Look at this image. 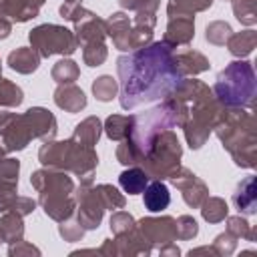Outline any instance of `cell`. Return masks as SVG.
Returning a JSON list of instances; mask_svg holds the SVG:
<instances>
[{
	"label": "cell",
	"instance_id": "obj_12",
	"mask_svg": "<svg viewBox=\"0 0 257 257\" xmlns=\"http://www.w3.org/2000/svg\"><path fill=\"white\" fill-rule=\"evenodd\" d=\"M30 185L38 193V199L74 193V181L68 177L66 171H56V169H46V167L30 175Z\"/></svg>",
	"mask_w": 257,
	"mask_h": 257
},
{
	"label": "cell",
	"instance_id": "obj_38",
	"mask_svg": "<svg viewBox=\"0 0 257 257\" xmlns=\"http://www.w3.org/2000/svg\"><path fill=\"white\" fill-rule=\"evenodd\" d=\"M108 56V48L104 44V40H96V42H86L82 44V60L86 66L96 68L100 66Z\"/></svg>",
	"mask_w": 257,
	"mask_h": 257
},
{
	"label": "cell",
	"instance_id": "obj_30",
	"mask_svg": "<svg viewBox=\"0 0 257 257\" xmlns=\"http://www.w3.org/2000/svg\"><path fill=\"white\" fill-rule=\"evenodd\" d=\"M0 233L4 237V243H16L20 239H24V223L22 217L14 211H6L0 217Z\"/></svg>",
	"mask_w": 257,
	"mask_h": 257
},
{
	"label": "cell",
	"instance_id": "obj_32",
	"mask_svg": "<svg viewBox=\"0 0 257 257\" xmlns=\"http://www.w3.org/2000/svg\"><path fill=\"white\" fill-rule=\"evenodd\" d=\"M50 76H52V80H54L56 84H70V82L78 80L80 68H78V64H76L72 58L62 56V58L52 66Z\"/></svg>",
	"mask_w": 257,
	"mask_h": 257
},
{
	"label": "cell",
	"instance_id": "obj_46",
	"mask_svg": "<svg viewBox=\"0 0 257 257\" xmlns=\"http://www.w3.org/2000/svg\"><path fill=\"white\" fill-rule=\"evenodd\" d=\"M237 241H239V239H237L235 235H231L229 231H225V233H219V235L213 239V249H215V253H217L219 257H229V255L235 253Z\"/></svg>",
	"mask_w": 257,
	"mask_h": 257
},
{
	"label": "cell",
	"instance_id": "obj_23",
	"mask_svg": "<svg viewBox=\"0 0 257 257\" xmlns=\"http://www.w3.org/2000/svg\"><path fill=\"white\" fill-rule=\"evenodd\" d=\"M74 36L78 46L86 44V42H96V40H104L106 38V30H104V20L98 18L94 12H90L88 16H84L82 20L74 22Z\"/></svg>",
	"mask_w": 257,
	"mask_h": 257
},
{
	"label": "cell",
	"instance_id": "obj_29",
	"mask_svg": "<svg viewBox=\"0 0 257 257\" xmlns=\"http://www.w3.org/2000/svg\"><path fill=\"white\" fill-rule=\"evenodd\" d=\"M133 120H135V114H110L104 120L102 131L110 141L120 143V141L128 139V135L133 131Z\"/></svg>",
	"mask_w": 257,
	"mask_h": 257
},
{
	"label": "cell",
	"instance_id": "obj_13",
	"mask_svg": "<svg viewBox=\"0 0 257 257\" xmlns=\"http://www.w3.org/2000/svg\"><path fill=\"white\" fill-rule=\"evenodd\" d=\"M151 253L153 247L143 239L137 227L126 233L114 235V239H104V243L98 247V255H106V257H116V255L135 257V255H151Z\"/></svg>",
	"mask_w": 257,
	"mask_h": 257
},
{
	"label": "cell",
	"instance_id": "obj_21",
	"mask_svg": "<svg viewBox=\"0 0 257 257\" xmlns=\"http://www.w3.org/2000/svg\"><path fill=\"white\" fill-rule=\"evenodd\" d=\"M38 205L42 207L44 215L56 223L66 221L74 215L76 209V201L74 195H54V197H46V199H38Z\"/></svg>",
	"mask_w": 257,
	"mask_h": 257
},
{
	"label": "cell",
	"instance_id": "obj_34",
	"mask_svg": "<svg viewBox=\"0 0 257 257\" xmlns=\"http://www.w3.org/2000/svg\"><path fill=\"white\" fill-rule=\"evenodd\" d=\"M94 191L98 193V197H100V201H102V205H104L106 211L124 209L126 199H124V195L116 187H112L108 183H100V185H94Z\"/></svg>",
	"mask_w": 257,
	"mask_h": 257
},
{
	"label": "cell",
	"instance_id": "obj_31",
	"mask_svg": "<svg viewBox=\"0 0 257 257\" xmlns=\"http://www.w3.org/2000/svg\"><path fill=\"white\" fill-rule=\"evenodd\" d=\"M199 209H201V217H203L207 223H211V225L225 221V217L229 215V205H227V201L221 199V197H207V199L201 203Z\"/></svg>",
	"mask_w": 257,
	"mask_h": 257
},
{
	"label": "cell",
	"instance_id": "obj_42",
	"mask_svg": "<svg viewBox=\"0 0 257 257\" xmlns=\"http://www.w3.org/2000/svg\"><path fill=\"white\" fill-rule=\"evenodd\" d=\"M84 233H86V229L76 221V217H74V215H72L70 219H66V221H60V223H58V235H60L64 241H68V243L82 241Z\"/></svg>",
	"mask_w": 257,
	"mask_h": 257
},
{
	"label": "cell",
	"instance_id": "obj_14",
	"mask_svg": "<svg viewBox=\"0 0 257 257\" xmlns=\"http://www.w3.org/2000/svg\"><path fill=\"white\" fill-rule=\"evenodd\" d=\"M137 229L143 235V239L155 249H159L165 243L177 241V221L171 215L161 217H143L137 221Z\"/></svg>",
	"mask_w": 257,
	"mask_h": 257
},
{
	"label": "cell",
	"instance_id": "obj_3",
	"mask_svg": "<svg viewBox=\"0 0 257 257\" xmlns=\"http://www.w3.org/2000/svg\"><path fill=\"white\" fill-rule=\"evenodd\" d=\"M213 133L233 163L241 169L257 167V122L247 108H225L219 114Z\"/></svg>",
	"mask_w": 257,
	"mask_h": 257
},
{
	"label": "cell",
	"instance_id": "obj_37",
	"mask_svg": "<svg viewBox=\"0 0 257 257\" xmlns=\"http://www.w3.org/2000/svg\"><path fill=\"white\" fill-rule=\"evenodd\" d=\"M213 6V0H171L167 6V16L169 14H197L205 12Z\"/></svg>",
	"mask_w": 257,
	"mask_h": 257
},
{
	"label": "cell",
	"instance_id": "obj_57",
	"mask_svg": "<svg viewBox=\"0 0 257 257\" xmlns=\"http://www.w3.org/2000/svg\"><path fill=\"white\" fill-rule=\"evenodd\" d=\"M0 76H2V60H0Z\"/></svg>",
	"mask_w": 257,
	"mask_h": 257
},
{
	"label": "cell",
	"instance_id": "obj_49",
	"mask_svg": "<svg viewBox=\"0 0 257 257\" xmlns=\"http://www.w3.org/2000/svg\"><path fill=\"white\" fill-rule=\"evenodd\" d=\"M18 173H20V161L18 159H12L8 155L0 159V179L18 181Z\"/></svg>",
	"mask_w": 257,
	"mask_h": 257
},
{
	"label": "cell",
	"instance_id": "obj_22",
	"mask_svg": "<svg viewBox=\"0 0 257 257\" xmlns=\"http://www.w3.org/2000/svg\"><path fill=\"white\" fill-rule=\"evenodd\" d=\"M175 62H177V68H179L181 76H197V74L211 68L209 58L203 52L187 48V46L183 50L175 52Z\"/></svg>",
	"mask_w": 257,
	"mask_h": 257
},
{
	"label": "cell",
	"instance_id": "obj_48",
	"mask_svg": "<svg viewBox=\"0 0 257 257\" xmlns=\"http://www.w3.org/2000/svg\"><path fill=\"white\" fill-rule=\"evenodd\" d=\"M120 8L122 10H128V12H155L157 14V8L161 4V0H118Z\"/></svg>",
	"mask_w": 257,
	"mask_h": 257
},
{
	"label": "cell",
	"instance_id": "obj_20",
	"mask_svg": "<svg viewBox=\"0 0 257 257\" xmlns=\"http://www.w3.org/2000/svg\"><path fill=\"white\" fill-rule=\"evenodd\" d=\"M52 98H54V104L60 110L70 112V114L80 112L82 108H86V94L74 82H70V84H58L56 90H54V94H52Z\"/></svg>",
	"mask_w": 257,
	"mask_h": 257
},
{
	"label": "cell",
	"instance_id": "obj_18",
	"mask_svg": "<svg viewBox=\"0 0 257 257\" xmlns=\"http://www.w3.org/2000/svg\"><path fill=\"white\" fill-rule=\"evenodd\" d=\"M46 0H0V16L10 22L24 24L40 14V8Z\"/></svg>",
	"mask_w": 257,
	"mask_h": 257
},
{
	"label": "cell",
	"instance_id": "obj_44",
	"mask_svg": "<svg viewBox=\"0 0 257 257\" xmlns=\"http://www.w3.org/2000/svg\"><path fill=\"white\" fill-rule=\"evenodd\" d=\"M16 197H18V181L0 179V213L10 211Z\"/></svg>",
	"mask_w": 257,
	"mask_h": 257
},
{
	"label": "cell",
	"instance_id": "obj_40",
	"mask_svg": "<svg viewBox=\"0 0 257 257\" xmlns=\"http://www.w3.org/2000/svg\"><path fill=\"white\" fill-rule=\"evenodd\" d=\"M235 18L245 26L257 24V0H231Z\"/></svg>",
	"mask_w": 257,
	"mask_h": 257
},
{
	"label": "cell",
	"instance_id": "obj_19",
	"mask_svg": "<svg viewBox=\"0 0 257 257\" xmlns=\"http://www.w3.org/2000/svg\"><path fill=\"white\" fill-rule=\"evenodd\" d=\"M231 201H233V207L239 211V215H255L257 213V179L249 175L241 183H237Z\"/></svg>",
	"mask_w": 257,
	"mask_h": 257
},
{
	"label": "cell",
	"instance_id": "obj_27",
	"mask_svg": "<svg viewBox=\"0 0 257 257\" xmlns=\"http://www.w3.org/2000/svg\"><path fill=\"white\" fill-rule=\"evenodd\" d=\"M225 46L235 58H247L257 46V32L253 28L241 30V32H233L229 36V40L225 42Z\"/></svg>",
	"mask_w": 257,
	"mask_h": 257
},
{
	"label": "cell",
	"instance_id": "obj_53",
	"mask_svg": "<svg viewBox=\"0 0 257 257\" xmlns=\"http://www.w3.org/2000/svg\"><path fill=\"white\" fill-rule=\"evenodd\" d=\"M12 32V22L4 16H0V40H6Z\"/></svg>",
	"mask_w": 257,
	"mask_h": 257
},
{
	"label": "cell",
	"instance_id": "obj_56",
	"mask_svg": "<svg viewBox=\"0 0 257 257\" xmlns=\"http://www.w3.org/2000/svg\"><path fill=\"white\" fill-rule=\"evenodd\" d=\"M0 243H4V237H2V233H0Z\"/></svg>",
	"mask_w": 257,
	"mask_h": 257
},
{
	"label": "cell",
	"instance_id": "obj_2",
	"mask_svg": "<svg viewBox=\"0 0 257 257\" xmlns=\"http://www.w3.org/2000/svg\"><path fill=\"white\" fill-rule=\"evenodd\" d=\"M169 98L177 100L185 108V122L181 124L187 145L193 151H199L213 133V126L223 112V106L213 96L209 84L197 78L183 76L179 84L171 90Z\"/></svg>",
	"mask_w": 257,
	"mask_h": 257
},
{
	"label": "cell",
	"instance_id": "obj_17",
	"mask_svg": "<svg viewBox=\"0 0 257 257\" xmlns=\"http://www.w3.org/2000/svg\"><path fill=\"white\" fill-rule=\"evenodd\" d=\"M104 30L106 36L112 38V44L116 50L120 52H131V34H133V20L131 16L120 10V12H112L106 20H104Z\"/></svg>",
	"mask_w": 257,
	"mask_h": 257
},
{
	"label": "cell",
	"instance_id": "obj_50",
	"mask_svg": "<svg viewBox=\"0 0 257 257\" xmlns=\"http://www.w3.org/2000/svg\"><path fill=\"white\" fill-rule=\"evenodd\" d=\"M8 255H10V257H24V255H36V257H38V255H40V249L34 247L32 243L20 239V241L8 245Z\"/></svg>",
	"mask_w": 257,
	"mask_h": 257
},
{
	"label": "cell",
	"instance_id": "obj_35",
	"mask_svg": "<svg viewBox=\"0 0 257 257\" xmlns=\"http://www.w3.org/2000/svg\"><path fill=\"white\" fill-rule=\"evenodd\" d=\"M225 231H229L231 235H235L237 239H243V241H255V237H257L255 229L241 215H233V217L227 215L225 217Z\"/></svg>",
	"mask_w": 257,
	"mask_h": 257
},
{
	"label": "cell",
	"instance_id": "obj_9",
	"mask_svg": "<svg viewBox=\"0 0 257 257\" xmlns=\"http://www.w3.org/2000/svg\"><path fill=\"white\" fill-rule=\"evenodd\" d=\"M74 201H76V209H74V217L76 221L86 229V231H94L100 227L102 217H104V205L98 197V193L94 191L92 179H80V185L74 187Z\"/></svg>",
	"mask_w": 257,
	"mask_h": 257
},
{
	"label": "cell",
	"instance_id": "obj_5",
	"mask_svg": "<svg viewBox=\"0 0 257 257\" xmlns=\"http://www.w3.org/2000/svg\"><path fill=\"white\" fill-rule=\"evenodd\" d=\"M38 161L46 169L66 171L78 179H92L98 167L94 147L80 145L72 137L66 141H44V145L38 149Z\"/></svg>",
	"mask_w": 257,
	"mask_h": 257
},
{
	"label": "cell",
	"instance_id": "obj_24",
	"mask_svg": "<svg viewBox=\"0 0 257 257\" xmlns=\"http://www.w3.org/2000/svg\"><path fill=\"white\" fill-rule=\"evenodd\" d=\"M40 60V54L32 46H18L8 54L6 64L18 74H32L38 70Z\"/></svg>",
	"mask_w": 257,
	"mask_h": 257
},
{
	"label": "cell",
	"instance_id": "obj_36",
	"mask_svg": "<svg viewBox=\"0 0 257 257\" xmlns=\"http://www.w3.org/2000/svg\"><path fill=\"white\" fill-rule=\"evenodd\" d=\"M22 100H24L22 88H20L16 82H12V80L0 76V106L14 108V106H20Z\"/></svg>",
	"mask_w": 257,
	"mask_h": 257
},
{
	"label": "cell",
	"instance_id": "obj_55",
	"mask_svg": "<svg viewBox=\"0 0 257 257\" xmlns=\"http://www.w3.org/2000/svg\"><path fill=\"white\" fill-rule=\"evenodd\" d=\"M64 2H82V0H64Z\"/></svg>",
	"mask_w": 257,
	"mask_h": 257
},
{
	"label": "cell",
	"instance_id": "obj_39",
	"mask_svg": "<svg viewBox=\"0 0 257 257\" xmlns=\"http://www.w3.org/2000/svg\"><path fill=\"white\" fill-rule=\"evenodd\" d=\"M231 34H233L231 24L223 22V20H213L205 28V40L209 44H215V46H225V42L229 40Z\"/></svg>",
	"mask_w": 257,
	"mask_h": 257
},
{
	"label": "cell",
	"instance_id": "obj_58",
	"mask_svg": "<svg viewBox=\"0 0 257 257\" xmlns=\"http://www.w3.org/2000/svg\"><path fill=\"white\" fill-rule=\"evenodd\" d=\"M223 2H231V0H223Z\"/></svg>",
	"mask_w": 257,
	"mask_h": 257
},
{
	"label": "cell",
	"instance_id": "obj_6",
	"mask_svg": "<svg viewBox=\"0 0 257 257\" xmlns=\"http://www.w3.org/2000/svg\"><path fill=\"white\" fill-rule=\"evenodd\" d=\"M181 159H183V147L177 135L171 128H167L153 139L151 147L147 149L141 161V167L149 173L151 179L165 181L181 165Z\"/></svg>",
	"mask_w": 257,
	"mask_h": 257
},
{
	"label": "cell",
	"instance_id": "obj_4",
	"mask_svg": "<svg viewBox=\"0 0 257 257\" xmlns=\"http://www.w3.org/2000/svg\"><path fill=\"white\" fill-rule=\"evenodd\" d=\"M211 90L221 106L251 110L255 106V96H257V78L253 64L243 58L229 62L217 74L215 86Z\"/></svg>",
	"mask_w": 257,
	"mask_h": 257
},
{
	"label": "cell",
	"instance_id": "obj_7",
	"mask_svg": "<svg viewBox=\"0 0 257 257\" xmlns=\"http://www.w3.org/2000/svg\"><path fill=\"white\" fill-rule=\"evenodd\" d=\"M177 126V116L171 108V104L163 98L161 104L141 112V114H135V120H133V131L128 135V139L133 141V145L139 149L141 157H145L147 149L151 147L153 139L167 131V128H173Z\"/></svg>",
	"mask_w": 257,
	"mask_h": 257
},
{
	"label": "cell",
	"instance_id": "obj_26",
	"mask_svg": "<svg viewBox=\"0 0 257 257\" xmlns=\"http://www.w3.org/2000/svg\"><path fill=\"white\" fill-rule=\"evenodd\" d=\"M149 181H151V177H149V173H147L141 165H133V167L124 169V171L118 175V185H120V189H122L124 193H128V195H139V193H143L145 187L149 185Z\"/></svg>",
	"mask_w": 257,
	"mask_h": 257
},
{
	"label": "cell",
	"instance_id": "obj_15",
	"mask_svg": "<svg viewBox=\"0 0 257 257\" xmlns=\"http://www.w3.org/2000/svg\"><path fill=\"white\" fill-rule=\"evenodd\" d=\"M195 38V14H169L163 40L173 48L189 46Z\"/></svg>",
	"mask_w": 257,
	"mask_h": 257
},
{
	"label": "cell",
	"instance_id": "obj_45",
	"mask_svg": "<svg viewBox=\"0 0 257 257\" xmlns=\"http://www.w3.org/2000/svg\"><path fill=\"white\" fill-rule=\"evenodd\" d=\"M177 221V239L181 241H189L195 239L199 235V223L195 221V217L191 215H181L175 219Z\"/></svg>",
	"mask_w": 257,
	"mask_h": 257
},
{
	"label": "cell",
	"instance_id": "obj_41",
	"mask_svg": "<svg viewBox=\"0 0 257 257\" xmlns=\"http://www.w3.org/2000/svg\"><path fill=\"white\" fill-rule=\"evenodd\" d=\"M114 155H116V161H118L120 165H124V167L141 165V161H143V157H141L139 149L133 145V141H131V139L120 141V143H118V147H116V151H114Z\"/></svg>",
	"mask_w": 257,
	"mask_h": 257
},
{
	"label": "cell",
	"instance_id": "obj_33",
	"mask_svg": "<svg viewBox=\"0 0 257 257\" xmlns=\"http://www.w3.org/2000/svg\"><path fill=\"white\" fill-rule=\"evenodd\" d=\"M92 94L100 102H110L112 98L118 96V80L112 78L110 74H102L92 80Z\"/></svg>",
	"mask_w": 257,
	"mask_h": 257
},
{
	"label": "cell",
	"instance_id": "obj_1",
	"mask_svg": "<svg viewBox=\"0 0 257 257\" xmlns=\"http://www.w3.org/2000/svg\"><path fill=\"white\" fill-rule=\"evenodd\" d=\"M116 74L118 102L124 110L167 98L183 78L175 62V48L165 40L118 56Z\"/></svg>",
	"mask_w": 257,
	"mask_h": 257
},
{
	"label": "cell",
	"instance_id": "obj_54",
	"mask_svg": "<svg viewBox=\"0 0 257 257\" xmlns=\"http://www.w3.org/2000/svg\"><path fill=\"white\" fill-rule=\"evenodd\" d=\"M197 255H215V257H217L213 245H211V247H209V245H203V247H197V249H191V251H189V257H197Z\"/></svg>",
	"mask_w": 257,
	"mask_h": 257
},
{
	"label": "cell",
	"instance_id": "obj_51",
	"mask_svg": "<svg viewBox=\"0 0 257 257\" xmlns=\"http://www.w3.org/2000/svg\"><path fill=\"white\" fill-rule=\"evenodd\" d=\"M36 205H38V201L30 199V197H24V195H18V197H16V201L12 203L10 211L18 213L20 217H26V215H30V213L36 209Z\"/></svg>",
	"mask_w": 257,
	"mask_h": 257
},
{
	"label": "cell",
	"instance_id": "obj_10",
	"mask_svg": "<svg viewBox=\"0 0 257 257\" xmlns=\"http://www.w3.org/2000/svg\"><path fill=\"white\" fill-rule=\"evenodd\" d=\"M32 141L30 126L24 114L18 112H0V145L10 155L24 151Z\"/></svg>",
	"mask_w": 257,
	"mask_h": 257
},
{
	"label": "cell",
	"instance_id": "obj_25",
	"mask_svg": "<svg viewBox=\"0 0 257 257\" xmlns=\"http://www.w3.org/2000/svg\"><path fill=\"white\" fill-rule=\"evenodd\" d=\"M169 203H171L169 187L163 181H159V179L149 181V185L143 191V205H145V209L151 211V213H161V211H165L169 207Z\"/></svg>",
	"mask_w": 257,
	"mask_h": 257
},
{
	"label": "cell",
	"instance_id": "obj_28",
	"mask_svg": "<svg viewBox=\"0 0 257 257\" xmlns=\"http://www.w3.org/2000/svg\"><path fill=\"white\" fill-rule=\"evenodd\" d=\"M102 135V122L98 116H86L84 120H80L76 126H74V133H72V139L80 145H86V147H94L98 143Z\"/></svg>",
	"mask_w": 257,
	"mask_h": 257
},
{
	"label": "cell",
	"instance_id": "obj_11",
	"mask_svg": "<svg viewBox=\"0 0 257 257\" xmlns=\"http://www.w3.org/2000/svg\"><path fill=\"white\" fill-rule=\"evenodd\" d=\"M167 181H171V185L181 191L185 205L191 207V209H199L201 203L209 197V187H207V183H205L203 179H199L191 169H187V167H183V165H179V167L169 175Z\"/></svg>",
	"mask_w": 257,
	"mask_h": 257
},
{
	"label": "cell",
	"instance_id": "obj_47",
	"mask_svg": "<svg viewBox=\"0 0 257 257\" xmlns=\"http://www.w3.org/2000/svg\"><path fill=\"white\" fill-rule=\"evenodd\" d=\"M92 10H88V8H84L80 2H62L60 4V8H58V14L64 18V20H68V22H78V20H82L84 16H88Z\"/></svg>",
	"mask_w": 257,
	"mask_h": 257
},
{
	"label": "cell",
	"instance_id": "obj_52",
	"mask_svg": "<svg viewBox=\"0 0 257 257\" xmlns=\"http://www.w3.org/2000/svg\"><path fill=\"white\" fill-rule=\"evenodd\" d=\"M159 255H161V257H167V255L179 257V255H181V249L175 245V241H171V243H165V245L159 247Z\"/></svg>",
	"mask_w": 257,
	"mask_h": 257
},
{
	"label": "cell",
	"instance_id": "obj_8",
	"mask_svg": "<svg viewBox=\"0 0 257 257\" xmlns=\"http://www.w3.org/2000/svg\"><path fill=\"white\" fill-rule=\"evenodd\" d=\"M30 46L40 54V58H50L54 54L58 56H70L76 52L78 42L72 30L60 24H38L28 32Z\"/></svg>",
	"mask_w": 257,
	"mask_h": 257
},
{
	"label": "cell",
	"instance_id": "obj_16",
	"mask_svg": "<svg viewBox=\"0 0 257 257\" xmlns=\"http://www.w3.org/2000/svg\"><path fill=\"white\" fill-rule=\"evenodd\" d=\"M26 122L30 126V133H32V139H40L42 143L44 141H52L58 133V122H56V116L44 108V106H30L26 112Z\"/></svg>",
	"mask_w": 257,
	"mask_h": 257
},
{
	"label": "cell",
	"instance_id": "obj_43",
	"mask_svg": "<svg viewBox=\"0 0 257 257\" xmlns=\"http://www.w3.org/2000/svg\"><path fill=\"white\" fill-rule=\"evenodd\" d=\"M108 227L112 231V235H120V233H126L131 229L137 227V221L131 213L122 211V209H116L112 215H110V221H108Z\"/></svg>",
	"mask_w": 257,
	"mask_h": 257
}]
</instances>
